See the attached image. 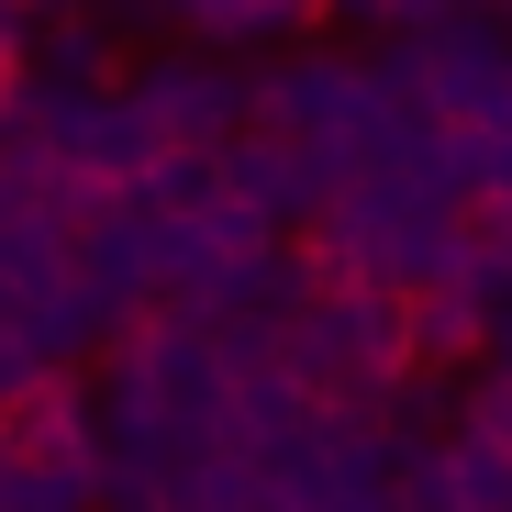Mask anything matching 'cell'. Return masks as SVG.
Segmentation results:
<instances>
[{"label":"cell","instance_id":"cell-1","mask_svg":"<svg viewBox=\"0 0 512 512\" xmlns=\"http://www.w3.org/2000/svg\"><path fill=\"white\" fill-rule=\"evenodd\" d=\"M134 101L156 112V134L179 156H223L245 123H256V78L212 67V56H145L134 67Z\"/></svg>","mask_w":512,"mask_h":512},{"label":"cell","instance_id":"cell-2","mask_svg":"<svg viewBox=\"0 0 512 512\" xmlns=\"http://www.w3.org/2000/svg\"><path fill=\"white\" fill-rule=\"evenodd\" d=\"M412 56H423V101H435V123H457V134H501L512 123V34L490 12L423 34Z\"/></svg>","mask_w":512,"mask_h":512},{"label":"cell","instance_id":"cell-3","mask_svg":"<svg viewBox=\"0 0 512 512\" xmlns=\"http://www.w3.org/2000/svg\"><path fill=\"white\" fill-rule=\"evenodd\" d=\"M323 12V0H167V23L190 45H279Z\"/></svg>","mask_w":512,"mask_h":512},{"label":"cell","instance_id":"cell-4","mask_svg":"<svg viewBox=\"0 0 512 512\" xmlns=\"http://www.w3.org/2000/svg\"><path fill=\"white\" fill-rule=\"evenodd\" d=\"M490 312L501 301H479V290H423L412 301V357H435V368L446 357H479L490 346Z\"/></svg>","mask_w":512,"mask_h":512},{"label":"cell","instance_id":"cell-5","mask_svg":"<svg viewBox=\"0 0 512 512\" xmlns=\"http://www.w3.org/2000/svg\"><path fill=\"white\" fill-rule=\"evenodd\" d=\"M112 56H123V45H112L90 12H56V23H45V78H56V90H112Z\"/></svg>","mask_w":512,"mask_h":512},{"label":"cell","instance_id":"cell-6","mask_svg":"<svg viewBox=\"0 0 512 512\" xmlns=\"http://www.w3.org/2000/svg\"><path fill=\"white\" fill-rule=\"evenodd\" d=\"M334 23H412V0H323Z\"/></svg>","mask_w":512,"mask_h":512},{"label":"cell","instance_id":"cell-7","mask_svg":"<svg viewBox=\"0 0 512 512\" xmlns=\"http://www.w3.org/2000/svg\"><path fill=\"white\" fill-rule=\"evenodd\" d=\"M12 12H34V23H56V12H78V0H12Z\"/></svg>","mask_w":512,"mask_h":512}]
</instances>
